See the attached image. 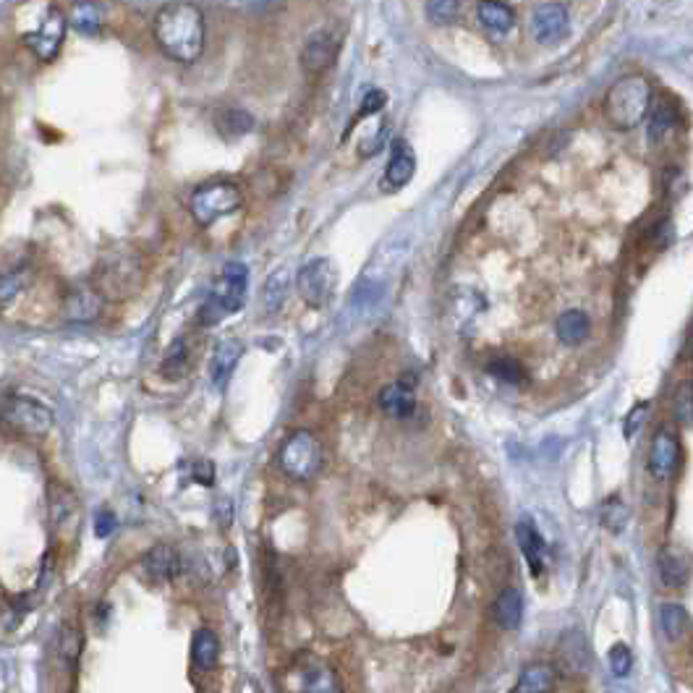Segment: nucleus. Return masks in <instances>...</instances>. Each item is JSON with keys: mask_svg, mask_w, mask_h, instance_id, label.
Returning <instances> with one entry per match:
<instances>
[{"mask_svg": "<svg viewBox=\"0 0 693 693\" xmlns=\"http://www.w3.org/2000/svg\"><path fill=\"white\" fill-rule=\"evenodd\" d=\"M152 37L165 58L176 63H197L204 53L207 27L202 8L191 0L165 3L152 21Z\"/></svg>", "mask_w": 693, "mask_h": 693, "instance_id": "nucleus-1", "label": "nucleus"}, {"mask_svg": "<svg viewBox=\"0 0 693 693\" xmlns=\"http://www.w3.org/2000/svg\"><path fill=\"white\" fill-rule=\"evenodd\" d=\"M68 16L50 0H27L19 8V34L21 42L40 58L42 63H53L66 40Z\"/></svg>", "mask_w": 693, "mask_h": 693, "instance_id": "nucleus-2", "label": "nucleus"}, {"mask_svg": "<svg viewBox=\"0 0 693 693\" xmlns=\"http://www.w3.org/2000/svg\"><path fill=\"white\" fill-rule=\"evenodd\" d=\"M105 301H129L144 286V262L131 246H110L97 257L92 283Z\"/></svg>", "mask_w": 693, "mask_h": 693, "instance_id": "nucleus-3", "label": "nucleus"}, {"mask_svg": "<svg viewBox=\"0 0 693 693\" xmlns=\"http://www.w3.org/2000/svg\"><path fill=\"white\" fill-rule=\"evenodd\" d=\"M280 693H343L338 673L314 652L293 654L278 673Z\"/></svg>", "mask_w": 693, "mask_h": 693, "instance_id": "nucleus-4", "label": "nucleus"}, {"mask_svg": "<svg viewBox=\"0 0 693 693\" xmlns=\"http://www.w3.org/2000/svg\"><path fill=\"white\" fill-rule=\"evenodd\" d=\"M246 291H249V270H246V265L244 262H228L215 278L210 296L199 309V322L204 327H212L223 322L225 317L241 312L246 304Z\"/></svg>", "mask_w": 693, "mask_h": 693, "instance_id": "nucleus-5", "label": "nucleus"}, {"mask_svg": "<svg viewBox=\"0 0 693 693\" xmlns=\"http://www.w3.org/2000/svg\"><path fill=\"white\" fill-rule=\"evenodd\" d=\"M652 108V89L644 76H623L605 97L607 121L620 131L636 129Z\"/></svg>", "mask_w": 693, "mask_h": 693, "instance_id": "nucleus-6", "label": "nucleus"}, {"mask_svg": "<svg viewBox=\"0 0 693 693\" xmlns=\"http://www.w3.org/2000/svg\"><path fill=\"white\" fill-rule=\"evenodd\" d=\"M325 466V445L309 429H296L278 450V469L293 482H312Z\"/></svg>", "mask_w": 693, "mask_h": 693, "instance_id": "nucleus-7", "label": "nucleus"}, {"mask_svg": "<svg viewBox=\"0 0 693 693\" xmlns=\"http://www.w3.org/2000/svg\"><path fill=\"white\" fill-rule=\"evenodd\" d=\"M244 204V194L231 181H212V184H202L191 191L189 197V212L194 223L202 228H210L218 220L228 218Z\"/></svg>", "mask_w": 693, "mask_h": 693, "instance_id": "nucleus-8", "label": "nucleus"}, {"mask_svg": "<svg viewBox=\"0 0 693 693\" xmlns=\"http://www.w3.org/2000/svg\"><path fill=\"white\" fill-rule=\"evenodd\" d=\"M0 422L24 437L40 440L53 429L55 416L48 406L32 395L11 393L0 401Z\"/></svg>", "mask_w": 693, "mask_h": 693, "instance_id": "nucleus-9", "label": "nucleus"}, {"mask_svg": "<svg viewBox=\"0 0 693 693\" xmlns=\"http://www.w3.org/2000/svg\"><path fill=\"white\" fill-rule=\"evenodd\" d=\"M48 521L53 534L63 544L74 542L76 534H79V526H82V500L66 484H48Z\"/></svg>", "mask_w": 693, "mask_h": 693, "instance_id": "nucleus-10", "label": "nucleus"}, {"mask_svg": "<svg viewBox=\"0 0 693 693\" xmlns=\"http://www.w3.org/2000/svg\"><path fill=\"white\" fill-rule=\"evenodd\" d=\"M335 286H338V272H335V265L327 257H317L312 262H306L299 270V275H296L299 296L312 309H322L327 301L333 299Z\"/></svg>", "mask_w": 693, "mask_h": 693, "instance_id": "nucleus-11", "label": "nucleus"}, {"mask_svg": "<svg viewBox=\"0 0 693 693\" xmlns=\"http://www.w3.org/2000/svg\"><path fill=\"white\" fill-rule=\"evenodd\" d=\"M680 461H683V448H680L678 432L670 427H660L654 432L652 445H649L646 469L657 482H670L678 474Z\"/></svg>", "mask_w": 693, "mask_h": 693, "instance_id": "nucleus-12", "label": "nucleus"}, {"mask_svg": "<svg viewBox=\"0 0 693 693\" xmlns=\"http://www.w3.org/2000/svg\"><path fill=\"white\" fill-rule=\"evenodd\" d=\"M338 50H340V40L333 32H330V29L314 32L312 37L304 42V48H301V55H299L301 71H304L309 79H317V76H322L325 71L333 68L335 58H338Z\"/></svg>", "mask_w": 693, "mask_h": 693, "instance_id": "nucleus-13", "label": "nucleus"}, {"mask_svg": "<svg viewBox=\"0 0 693 693\" xmlns=\"http://www.w3.org/2000/svg\"><path fill=\"white\" fill-rule=\"evenodd\" d=\"M571 29V19H568V11L560 3H542V6L534 8L531 14V32H534V40H539L542 45H552V42H560Z\"/></svg>", "mask_w": 693, "mask_h": 693, "instance_id": "nucleus-14", "label": "nucleus"}, {"mask_svg": "<svg viewBox=\"0 0 693 693\" xmlns=\"http://www.w3.org/2000/svg\"><path fill=\"white\" fill-rule=\"evenodd\" d=\"M377 406H380V411L385 416H390V419H411L416 411V393H414V385L406 380H398V382H390V385H385V388L380 390V395H377Z\"/></svg>", "mask_w": 693, "mask_h": 693, "instance_id": "nucleus-15", "label": "nucleus"}, {"mask_svg": "<svg viewBox=\"0 0 693 693\" xmlns=\"http://www.w3.org/2000/svg\"><path fill=\"white\" fill-rule=\"evenodd\" d=\"M102 304H105V299H102L100 293L92 286L71 288V291L66 293V299H63V317H66L68 322H82V325H87V322H95L97 317H100Z\"/></svg>", "mask_w": 693, "mask_h": 693, "instance_id": "nucleus-16", "label": "nucleus"}, {"mask_svg": "<svg viewBox=\"0 0 693 693\" xmlns=\"http://www.w3.org/2000/svg\"><path fill=\"white\" fill-rule=\"evenodd\" d=\"M516 542L524 552V560L529 563V571L537 578L542 576L547 571V563H550V550H547V542L534 526V521H521L516 526Z\"/></svg>", "mask_w": 693, "mask_h": 693, "instance_id": "nucleus-17", "label": "nucleus"}, {"mask_svg": "<svg viewBox=\"0 0 693 693\" xmlns=\"http://www.w3.org/2000/svg\"><path fill=\"white\" fill-rule=\"evenodd\" d=\"M416 173V155L411 150V144L398 139L393 142V150H390L388 168H385V176H382V186L388 191L403 189V186L414 178Z\"/></svg>", "mask_w": 693, "mask_h": 693, "instance_id": "nucleus-18", "label": "nucleus"}, {"mask_svg": "<svg viewBox=\"0 0 693 693\" xmlns=\"http://www.w3.org/2000/svg\"><path fill=\"white\" fill-rule=\"evenodd\" d=\"M142 571L152 584H170L181 571V558L170 544H155L142 558Z\"/></svg>", "mask_w": 693, "mask_h": 693, "instance_id": "nucleus-19", "label": "nucleus"}, {"mask_svg": "<svg viewBox=\"0 0 693 693\" xmlns=\"http://www.w3.org/2000/svg\"><path fill=\"white\" fill-rule=\"evenodd\" d=\"M241 356H244V343L238 338H223L218 346H215L210 359V377L215 388L220 390L228 385V380H231V374L236 372Z\"/></svg>", "mask_w": 693, "mask_h": 693, "instance_id": "nucleus-20", "label": "nucleus"}, {"mask_svg": "<svg viewBox=\"0 0 693 693\" xmlns=\"http://www.w3.org/2000/svg\"><path fill=\"white\" fill-rule=\"evenodd\" d=\"M657 568L667 589H683L691 581V558L678 547H665L657 558Z\"/></svg>", "mask_w": 693, "mask_h": 693, "instance_id": "nucleus-21", "label": "nucleus"}, {"mask_svg": "<svg viewBox=\"0 0 693 693\" xmlns=\"http://www.w3.org/2000/svg\"><path fill=\"white\" fill-rule=\"evenodd\" d=\"M492 620L503 631H516L524 620V597L513 586H505L503 592L497 594V599L492 602Z\"/></svg>", "mask_w": 693, "mask_h": 693, "instance_id": "nucleus-22", "label": "nucleus"}, {"mask_svg": "<svg viewBox=\"0 0 693 693\" xmlns=\"http://www.w3.org/2000/svg\"><path fill=\"white\" fill-rule=\"evenodd\" d=\"M558 683V670L550 662H531L521 670L510 693H552Z\"/></svg>", "mask_w": 693, "mask_h": 693, "instance_id": "nucleus-23", "label": "nucleus"}, {"mask_svg": "<svg viewBox=\"0 0 693 693\" xmlns=\"http://www.w3.org/2000/svg\"><path fill=\"white\" fill-rule=\"evenodd\" d=\"M191 364H194V354H191V343L186 338H176L168 346L163 356V364H160V374L165 380L178 382L184 380L186 374L191 372Z\"/></svg>", "mask_w": 693, "mask_h": 693, "instance_id": "nucleus-24", "label": "nucleus"}, {"mask_svg": "<svg viewBox=\"0 0 693 693\" xmlns=\"http://www.w3.org/2000/svg\"><path fill=\"white\" fill-rule=\"evenodd\" d=\"M555 333H558V338L563 340L565 346H581L592 333V320H589V314L584 309H568L555 322Z\"/></svg>", "mask_w": 693, "mask_h": 693, "instance_id": "nucleus-25", "label": "nucleus"}, {"mask_svg": "<svg viewBox=\"0 0 693 693\" xmlns=\"http://www.w3.org/2000/svg\"><path fill=\"white\" fill-rule=\"evenodd\" d=\"M191 660L202 673H212L220 662V639L210 628H199L191 639Z\"/></svg>", "mask_w": 693, "mask_h": 693, "instance_id": "nucleus-26", "label": "nucleus"}, {"mask_svg": "<svg viewBox=\"0 0 693 693\" xmlns=\"http://www.w3.org/2000/svg\"><path fill=\"white\" fill-rule=\"evenodd\" d=\"M68 27L84 37H97L102 29V8L95 0H76L68 11Z\"/></svg>", "mask_w": 693, "mask_h": 693, "instance_id": "nucleus-27", "label": "nucleus"}, {"mask_svg": "<svg viewBox=\"0 0 693 693\" xmlns=\"http://www.w3.org/2000/svg\"><path fill=\"white\" fill-rule=\"evenodd\" d=\"M476 16L482 21V27H487L495 34H505L516 27V14L503 0H482L479 8H476Z\"/></svg>", "mask_w": 693, "mask_h": 693, "instance_id": "nucleus-28", "label": "nucleus"}, {"mask_svg": "<svg viewBox=\"0 0 693 693\" xmlns=\"http://www.w3.org/2000/svg\"><path fill=\"white\" fill-rule=\"evenodd\" d=\"M215 129L223 139H238L254 129V118L241 108H223L215 116Z\"/></svg>", "mask_w": 693, "mask_h": 693, "instance_id": "nucleus-29", "label": "nucleus"}, {"mask_svg": "<svg viewBox=\"0 0 693 693\" xmlns=\"http://www.w3.org/2000/svg\"><path fill=\"white\" fill-rule=\"evenodd\" d=\"M652 139H662L665 134H673L675 126H678V110L667 97H660V100L652 102Z\"/></svg>", "mask_w": 693, "mask_h": 693, "instance_id": "nucleus-30", "label": "nucleus"}, {"mask_svg": "<svg viewBox=\"0 0 693 693\" xmlns=\"http://www.w3.org/2000/svg\"><path fill=\"white\" fill-rule=\"evenodd\" d=\"M27 286H29L27 270H14V272H6V275H0V312L14 304L21 293L27 291Z\"/></svg>", "mask_w": 693, "mask_h": 693, "instance_id": "nucleus-31", "label": "nucleus"}, {"mask_svg": "<svg viewBox=\"0 0 693 693\" xmlns=\"http://www.w3.org/2000/svg\"><path fill=\"white\" fill-rule=\"evenodd\" d=\"M686 626H688V615L683 607L675 605V602H665V605L660 607V628L667 639L670 641L680 639L683 631H686Z\"/></svg>", "mask_w": 693, "mask_h": 693, "instance_id": "nucleus-32", "label": "nucleus"}, {"mask_svg": "<svg viewBox=\"0 0 693 693\" xmlns=\"http://www.w3.org/2000/svg\"><path fill=\"white\" fill-rule=\"evenodd\" d=\"M490 374L495 380L505 382V385H521L526 380V369L524 364L513 356H497V359L490 361Z\"/></svg>", "mask_w": 693, "mask_h": 693, "instance_id": "nucleus-33", "label": "nucleus"}, {"mask_svg": "<svg viewBox=\"0 0 693 693\" xmlns=\"http://www.w3.org/2000/svg\"><path fill=\"white\" fill-rule=\"evenodd\" d=\"M673 414L678 424L693 427V380H683L675 388L673 395Z\"/></svg>", "mask_w": 693, "mask_h": 693, "instance_id": "nucleus-34", "label": "nucleus"}, {"mask_svg": "<svg viewBox=\"0 0 693 693\" xmlns=\"http://www.w3.org/2000/svg\"><path fill=\"white\" fill-rule=\"evenodd\" d=\"M461 14V0H427V19L437 27H448Z\"/></svg>", "mask_w": 693, "mask_h": 693, "instance_id": "nucleus-35", "label": "nucleus"}, {"mask_svg": "<svg viewBox=\"0 0 693 693\" xmlns=\"http://www.w3.org/2000/svg\"><path fill=\"white\" fill-rule=\"evenodd\" d=\"M607 662L615 678H628L633 670V654L626 644H612L607 652Z\"/></svg>", "mask_w": 693, "mask_h": 693, "instance_id": "nucleus-36", "label": "nucleus"}, {"mask_svg": "<svg viewBox=\"0 0 693 693\" xmlns=\"http://www.w3.org/2000/svg\"><path fill=\"white\" fill-rule=\"evenodd\" d=\"M286 288H288V280H286V272H275L270 280L265 283V304H267V312H278L280 304L286 301Z\"/></svg>", "mask_w": 693, "mask_h": 693, "instance_id": "nucleus-37", "label": "nucleus"}, {"mask_svg": "<svg viewBox=\"0 0 693 693\" xmlns=\"http://www.w3.org/2000/svg\"><path fill=\"white\" fill-rule=\"evenodd\" d=\"M61 654L71 665H76L79 654H82V636H79V631L71 623H66L61 628Z\"/></svg>", "mask_w": 693, "mask_h": 693, "instance_id": "nucleus-38", "label": "nucleus"}, {"mask_svg": "<svg viewBox=\"0 0 693 693\" xmlns=\"http://www.w3.org/2000/svg\"><path fill=\"white\" fill-rule=\"evenodd\" d=\"M626 518H628V510H626V505L620 503V497H612V500H607L605 508H602V521H605L607 529L620 531L623 526H626Z\"/></svg>", "mask_w": 693, "mask_h": 693, "instance_id": "nucleus-39", "label": "nucleus"}, {"mask_svg": "<svg viewBox=\"0 0 693 693\" xmlns=\"http://www.w3.org/2000/svg\"><path fill=\"white\" fill-rule=\"evenodd\" d=\"M385 102H388V95H385L382 89H372V92L364 97V102H361L359 118H367V116H372V113H380V110L385 108Z\"/></svg>", "mask_w": 693, "mask_h": 693, "instance_id": "nucleus-40", "label": "nucleus"}, {"mask_svg": "<svg viewBox=\"0 0 693 693\" xmlns=\"http://www.w3.org/2000/svg\"><path fill=\"white\" fill-rule=\"evenodd\" d=\"M646 414H649V406H646V403H639V406L633 408L626 419V437H631V435H636V432H639L641 424H644V419H646Z\"/></svg>", "mask_w": 693, "mask_h": 693, "instance_id": "nucleus-41", "label": "nucleus"}, {"mask_svg": "<svg viewBox=\"0 0 693 693\" xmlns=\"http://www.w3.org/2000/svg\"><path fill=\"white\" fill-rule=\"evenodd\" d=\"M113 529H116V516H113L108 508L100 510V513H97V521H95L97 537H110V534H113Z\"/></svg>", "mask_w": 693, "mask_h": 693, "instance_id": "nucleus-42", "label": "nucleus"}, {"mask_svg": "<svg viewBox=\"0 0 693 693\" xmlns=\"http://www.w3.org/2000/svg\"><path fill=\"white\" fill-rule=\"evenodd\" d=\"M194 476H197L199 484H212V479H215V469H212V463H197L194 466Z\"/></svg>", "mask_w": 693, "mask_h": 693, "instance_id": "nucleus-43", "label": "nucleus"}, {"mask_svg": "<svg viewBox=\"0 0 693 693\" xmlns=\"http://www.w3.org/2000/svg\"><path fill=\"white\" fill-rule=\"evenodd\" d=\"M686 354H688V359L693 361V322H691V327H688V338H686Z\"/></svg>", "mask_w": 693, "mask_h": 693, "instance_id": "nucleus-44", "label": "nucleus"}]
</instances>
